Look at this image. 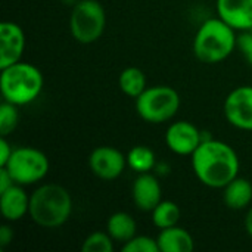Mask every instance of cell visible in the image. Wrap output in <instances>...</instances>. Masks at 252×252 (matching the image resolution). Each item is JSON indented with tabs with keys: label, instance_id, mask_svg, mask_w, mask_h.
<instances>
[{
	"label": "cell",
	"instance_id": "13",
	"mask_svg": "<svg viewBox=\"0 0 252 252\" xmlns=\"http://www.w3.org/2000/svg\"><path fill=\"white\" fill-rule=\"evenodd\" d=\"M216 10L238 32L252 30V0H217Z\"/></svg>",
	"mask_w": 252,
	"mask_h": 252
},
{
	"label": "cell",
	"instance_id": "3",
	"mask_svg": "<svg viewBox=\"0 0 252 252\" xmlns=\"http://www.w3.org/2000/svg\"><path fill=\"white\" fill-rule=\"evenodd\" d=\"M238 47V31L221 18L204 21L193 37V53L202 63L214 65L226 61Z\"/></svg>",
	"mask_w": 252,
	"mask_h": 252
},
{
	"label": "cell",
	"instance_id": "4",
	"mask_svg": "<svg viewBox=\"0 0 252 252\" xmlns=\"http://www.w3.org/2000/svg\"><path fill=\"white\" fill-rule=\"evenodd\" d=\"M43 87L44 77L41 71L30 62L19 61L10 66L1 68L0 92L6 102L16 106H27L41 94Z\"/></svg>",
	"mask_w": 252,
	"mask_h": 252
},
{
	"label": "cell",
	"instance_id": "30",
	"mask_svg": "<svg viewBox=\"0 0 252 252\" xmlns=\"http://www.w3.org/2000/svg\"><path fill=\"white\" fill-rule=\"evenodd\" d=\"M61 1H63L65 4H69V6H74L78 0H61Z\"/></svg>",
	"mask_w": 252,
	"mask_h": 252
},
{
	"label": "cell",
	"instance_id": "6",
	"mask_svg": "<svg viewBox=\"0 0 252 252\" xmlns=\"http://www.w3.org/2000/svg\"><path fill=\"white\" fill-rule=\"evenodd\" d=\"M106 30V10L97 0H78L69 15V31L80 44L96 43Z\"/></svg>",
	"mask_w": 252,
	"mask_h": 252
},
{
	"label": "cell",
	"instance_id": "14",
	"mask_svg": "<svg viewBox=\"0 0 252 252\" xmlns=\"http://www.w3.org/2000/svg\"><path fill=\"white\" fill-rule=\"evenodd\" d=\"M0 211L7 223H16L30 213V195L25 186L13 185L4 192H0Z\"/></svg>",
	"mask_w": 252,
	"mask_h": 252
},
{
	"label": "cell",
	"instance_id": "7",
	"mask_svg": "<svg viewBox=\"0 0 252 252\" xmlns=\"http://www.w3.org/2000/svg\"><path fill=\"white\" fill-rule=\"evenodd\" d=\"M16 185L31 186L46 179L50 170L47 155L32 146L13 148V152L4 165Z\"/></svg>",
	"mask_w": 252,
	"mask_h": 252
},
{
	"label": "cell",
	"instance_id": "26",
	"mask_svg": "<svg viewBox=\"0 0 252 252\" xmlns=\"http://www.w3.org/2000/svg\"><path fill=\"white\" fill-rule=\"evenodd\" d=\"M12 152H13V148L9 143L7 137H1L0 139V167H4L7 164Z\"/></svg>",
	"mask_w": 252,
	"mask_h": 252
},
{
	"label": "cell",
	"instance_id": "20",
	"mask_svg": "<svg viewBox=\"0 0 252 252\" xmlns=\"http://www.w3.org/2000/svg\"><path fill=\"white\" fill-rule=\"evenodd\" d=\"M151 216H152L154 226L157 229L162 230V229H167V227L179 224L180 217H182V211H180V207L174 201H167V199L164 201L162 199L151 211Z\"/></svg>",
	"mask_w": 252,
	"mask_h": 252
},
{
	"label": "cell",
	"instance_id": "23",
	"mask_svg": "<svg viewBox=\"0 0 252 252\" xmlns=\"http://www.w3.org/2000/svg\"><path fill=\"white\" fill-rule=\"evenodd\" d=\"M123 252H159L157 238L148 235H136L128 242L123 244Z\"/></svg>",
	"mask_w": 252,
	"mask_h": 252
},
{
	"label": "cell",
	"instance_id": "16",
	"mask_svg": "<svg viewBox=\"0 0 252 252\" xmlns=\"http://www.w3.org/2000/svg\"><path fill=\"white\" fill-rule=\"evenodd\" d=\"M223 201L233 211L247 210L252 204V183L245 177H236L223 189Z\"/></svg>",
	"mask_w": 252,
	"mask_h": 252
},
{
	"label": "cell",
	"instance_id": "8",
	"mask_svg": "<svg viewBox=\"0 0 252 252\" xmlns=\"http://www.w3.org/2000/svg\"><path fill=\"white\" fill-rule=\"evenodd\" d=\"M223 114L232 127L252 131V86L233 89L224 99Z\"/></svg>",
	"mask_w": 252,
	"mask_h": 252
},
{
	"label": "cell",
	"instance_id": "10",
	"mask_svg": "<svg viewBox=\"0 0 252 252\" xmlns=\"http://www.w3.org/2000/svg\"><path fill=\"white\" fill-rule=\"evenodd\" d=\"M164 139L173 154L180 157H192V154L202 143V130L186 120H179L168 126Z\"/></svg>",
	"mask_w": 252,
	"mask_h": 252
},
{
	"label": "cell",
	"instance_id": "29",
	"mask_svg": "<svg viewBox=\"0 0 252 252\" xmlns=\"http://www.w3.org/2000/svg\"><path fill=\"white\" fill-rule=\"evenodd\" d=\"M155 173H157V174H168V173H170V167H168L167 164H157Z\"/></svg>",
	"mask_w": 252,
	"mask_h": 252
},
{
	"label": "cell",
	"instance_id": "1",
	"mask_svg": "<svg viewBox=\"0 0 252 252\" xmlns=\"http://www.w3.org/2000/svg\"><path fill=\"white\" fill-rule=\"evenodd\" d=\"M195 177L207 188L223 189L239 176L241 159L238 152L219 139L204 140L190 157Z\"/></svg>",
	"mask_w": 252,
	"mask_h": 252
},
{
	"label": "cell",
	"instance_id": "28",
	"mask_svg": "<svg viewBox=\"0 0 252 252\" xmlns=\"http://www.w3.org/2000/svg\"><path fill=\"white\" fill-rule=\"evenodd\" d=\"M244 224H245V230H247L248 236L252 239V207H250V208H248V211H247V216H245Z\"/></svg>",
	"mask_w": 252,
	"mask_h": 252
},
{
	"label": "cell",
	"instance_id": "31",
	"mask_svg": "<svg viewBox=\"0 0 252 252\" xmlns=\"http://www.w3.org/2000/svg\"><path fill=\"white\" fill-rule=\"evenodd\" d=\"M251 31H252V30H251Z\"/></svg>",
	"mask_w": 252,
	"mask_h": 252
},
{
	"label": "cell",
	"instance_id": "25",
	"mask_svg": "<svg viewBox=\"0 0 252 252\" xmlns=\"http://www.w3.org/2000/svg\"><path fill=\"white\" fill-rule=\"evenodd\" d=\"M13 238H15V233H13L12 226L1 224V227H0V248L1 250L7 248L13 242Z\"/></svg>",
	"mask_w": 252,
	"mask_h": 252
},
{
	"label": "cell",
	"instance_id": "15",
	"mask_svg": "<svg viewBox=\"0 0 252 252\" xmlns=\"http://www.w3.org/2000/svg\"><path fill=\"white\" fill-rule=\"evenodd\" d=\"M157 241L159 252H192L195 250L193 236L179 224L159 230Z\"/></svg>",
	"mask_w": 252,
	"mask_h": 252
},
{
	"label": "cell",
	"instance_id": "11",
	"mask_svg": "<svg viewBox=\"0 0 252 252\" xmlns=\"http://www.w3.org/2000/svg\"><path fill=\"white\" fill-rule=\"evenodd\" d=\"M27 37L24 28L12 21L0 24V69L22 61Z\"/></svg>",
	"mask_w": 252,
	"mask_h": 252
},
{
	"label": "cell",
	"instance_id": "27",
	"mask_svg": "<svg viewBox=\"0 0 252 252\" xmlns=\"http://www.w3.org/2000/svg\"><path fill=\"white\" fill-rule=\"evenodd\" d=\"M13 185H15V180L10 176V173L4 167H0V192H4Z\"/></svg>",
	"mask_w": 252,
	"mask_h": 252
},
{
	"label": "cell",
	"instance_id": "9",
	"mask_svg": "<svg viewBox=\"0 0 252 252\" xmlns=\"http://www.w3.org/2000/svg\"><path fill=\"white\" fill-rule=\"evenodd\" d=\"M127 167V157L114 146H97L89 155L90 171L105 182L117 180Z\"/></svg>",
	"mask_w": 252,
	"mask_h": 252
},
{
	"label": "cell",
	"instance_id": "19",
	"mask_svg": "<svg viewBox=\"0 0 252 252\" xmlns=\"http://www.w3.org/2000/svg\"><path fill=\"white\" fill-rule=\"evenodd\" d=\"M127 165L137 174L152 173L157 167V155L146 145H136L127 152Z\"/></svg>",
	"mask_w": 252,
	"mask_h": 252
},
{
	"label": "cell",
	"instance_id": "18",
	"mask_svg": "<svg viewBox=\"0 0 252 252\" xmlns=\"http://www.w3.org/2000/svg\"><path fill=\"white\" fill-rule=\"evenodd\" d=\"M118 86H120L121 92L126 96H128L131 99H136L148 87L146 75L137 66H127L118 75Z\"/></svg>",
	"mask_w": 252,
	"mask_h": 252
},
{
	"label": "cell",
	"instance_id": "21",
	"mask_svg": "<svg viewBox=\"0 0 252 252\" xmlns=\"http://www.w3.org/2000/svg\"><path fill=\"white\" fill-rule=\"evenodd\" d=\"M19 106L3 100L0 105V136L7 137L12 134L19 124Z\"/></svg>",
	"mask_w": 252,
	"mask_h": 252
},
{
	"label": "cell",
	"instance_id": "2",
	"mask_svg": "<svg viewBox=\"0 0 252 252\" xmlns=\"http://www.w3.org/2000/svg\"><path fill=\"white\" fill-rule=\"evenodd\" d=\"M72 208V196L66 188L44 183L30 195L28 217L43 229H58L71 219Z\"/></svg>",
	"mask_w": 252,
	"mask_h": 252
},
{
	"label": "cell",
	"instance_id": "24",
	"mask_svg": "<svg viewBox=\"0 0 252 252\" xmlns=\"http://www.w3.org/2000/svg\"><path fill=\"white\" fill-rule=\"evenodd\" d=\"M238 49L247 63L252 66V31H242L238 34Z\"/></svg>",
	"mask_w": 252,
	"mask_h": 252
},
{
	"label": "cell",
	"instance_id": "17",
	"mask_svg": "<svg viewBox=\"0 0 252 252\" xmlns=\"http://www.w3.org/2000/svg\"><path fill=\"white\" fill-rule=\"evenodd\" d=\"M106 232L115 242L123 245L137 235V223L131 214L126 211H117L108 219Z\"/></svg>",
	"mask_w": 252,
	"mask_h": 252
},
{
	"label": "cell",
	"instance_id": "12",
	"mask_svg": "<svg viewBox=\"0 0 252 252\" xmlns=\"http://www.w3.org/2000/svg\"><path fill=\"white\" fill-rule=\"evenodd\" d=\"M131 198L137 210L151 213L162 201V186L157 174H137L131 186Z\"/></svg>",
	"mask_w": 252,
	"mask_h": 252
},
{
	"label": "cell",
	"instance_id": "22",
	"mask_svg": "<svg viewBox=\"0 0 252 252\" xmlns=\"http://www.w3.org/2000/svg\"><path fill=\"white\" fill-rule=\"evenodd\" d=\"M114 250L115 241L108 232H93L84 239L81 245L83 252H112Z\"/></svg>",
	"mask_w": 252,
	"mask_h": 252
},
{
	"label": "cell",
	"instance_id": "5",
	"mask_svg": "<svg viewBox=\"0 0 252 252\" xmlns=\"http://www.w3.org/2000/svg\"><path fill=\"white\" fill-rule=\"evenodd\" d=\"M137 115L149 124L171 121L182 105L180 94L171 86H152L134 99Z\"/></svg>",
	"mask_w": 252,
	"mask_h": 252
}]
</instances>
